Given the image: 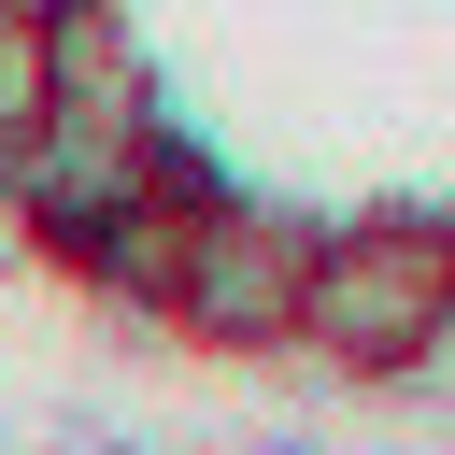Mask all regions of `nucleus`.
<instances>
[{
  "instance_id": "nucleus-5",
  "label": "nucleus",
  "mask_w": 455,
  "mask_h": 455,
  "mask_svg": "<svg viewBox=\"0 0 455 455\" xmlns=\"http://www.w3.org/2000/svg\"><path fill=\"white\" fill-rule=\"evenodd\" d=\"M0 14H57V0H0Z\"/></svg>"
},
{
  "instance_id": "nucleus-1",
  "label": "nucleus",
  "mask_w": 455,
  "mask_h": 455,
  "mask_svg": "<svg viewBox=\"0 0 455 455\" xmlns=\"http://www.w3.org/2000/svg\"><path fill=\"white\" fill-rule=\"evenodd\" d=\"M455 327V228L441 213H370V228H313V270H299V341L355 384L384 370H427Z\"/></svg>"
},
{
  "instance_id": "nucleus-3",
  "label": "nucleus",
  "mask_w": 455,
  "mask_h": 455,
  "mask_svg": "<svg viewBox=\"0 0 455 455\" xmlns=\"http://www.w3.org/2000/svg\"><path fill=\"white\" fill-rule=\"evenodd\" d=\"M43 128H57V142H114V156H142V142L171 128L128 0H57V14H43Z\"/></svg>"
},
{
  "instance_id": "nucleus-4",
  "label": "nucleus",
  "mask_w": 455,
  "mask_h": 455,
  "mask_svg": "<svg viewBox=\"0 0 455 455\" xmlns=\"http://www.w3.org/2000/svg\"><path fill=\"white\" fill-rule=\"evenodd\" d=\"M0 142H43V14H0Z\"/></svg>"
},
{
  "instance_id": "nucleus-2",
  "label": "nucleus",
  "mask_w": 455,
  "mask_h": 455,
  "mask_svg": "<svg viewBox=\"0 0 455 455\" xmlns=\"http://www.w3.org/2000/svg\"><path fill=\"white\" fill-rule=\"evenodd\" d=\"M299 270H313V228L228 185L213 213H185L171 327H185V341H213V355H284V341H299Z\"/></svg>"
},
{
  "instance_id": "nucleus-6",
  "label": "nucleus",
  "mask_w": 455,
  "mask_h": 455,
  "mask_svg": "<svg viewBox=\"0 0 455 455\" xmlns=\"http://www.w3.org/2000/svg\"><path fill=\"white\" fill-rule=\"evenodd\" d=\"M441 355H455V327H441Z\"/></svg>"
}]
</instances>
